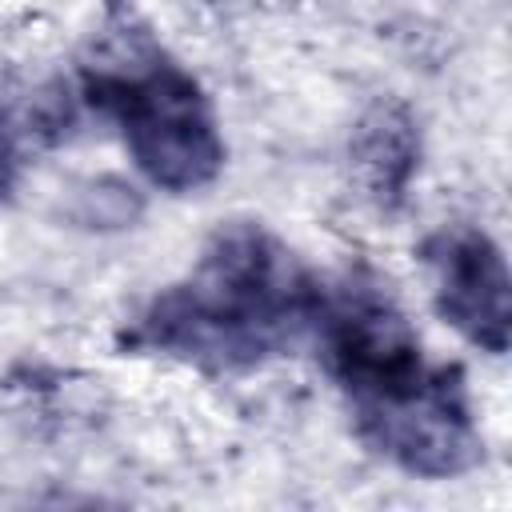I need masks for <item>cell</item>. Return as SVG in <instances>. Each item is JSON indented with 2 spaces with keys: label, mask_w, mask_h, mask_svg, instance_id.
I'll use <instances>...</instances> for the list:
<instances>
[{
  "label": "cell",
  "mask_w": 512,
  "mask_h": 512,
  "mask_svg": "<svg viewBox=\"0 0 512 512\" xmlns=\"http://www.w3.org/2000/svg\"><path fill=\"white\" fill-rule=\"evenodd\" d=\"M312 336L372 456L416 480H456L484 460L464 372L424 352L380 280L344 276L324 288Z\"/></svg>",
  "instance_id": "obj_1"
},
{
  "label": "cell",
  "mask_w": 512,
  "mask_h": 512,
  "mask_svg": "<svg viewBox=\"0 0 512 512\" xmlns=\"http://www.w3.org/2000/svg\"><path fill=\"white\" fill-rule=\"evenodd\" d=\"M324 284L264 224H220L196 264L128 324V348L212 376L252 372L316 328Z\"/></svg>",
  "instance_id": "obj_2"
},
{
  "label": "cell",
  "mask_w": 512,
  "mask_h": 512,
  "mask_svg": "<svg viewBox=\"0 0 512 512\" xmlns=\"http://www.w3.org/2000/svg\"><path fill=\"white\" fill-rule=\"evenodd\" d=\"M84 104L112 120L136 172L168 192L208 188L228 160L216 112L200 80L144 32H112L80 72Z\"/></svg>",
  "instance_id": "obj_3"
},
{
  "label": "cell",
  "mask_w": 512,
  "mask_h": 512,
  "mask_svg": "<svg viewBox=\"0 0 512 512\" xmlns=\"http://www.w3.org/2000/svg\"><path fill=\"white\" fill-rule=\"evenodd\" d=\"M436 316L476 352L504 356L512 344V272L504 248L480 224H440L420 240Z\"/></svg>",
  "instance_id": "obj_4"
},
{
  "label": "cell",
  "mask_w": 512,
  "mask_h": 512,
  "mask_svg": "<svg viewBox=\"0 0 512 512\" xmlns=\"http://www.w3.org/2000/svg\"><path fill=\"white\" fill-rule=\"evenodd\" d=\"M348 164L368 204L380 212L404 208L420 172V124L412 108L396 96L372 100L348 136Z\"/></svg>",
  "instance_id": "obj_5"
},
{
  "label": "cell",
  "mask_w": 512,
  "mask_h": 512,
  "mask_svg": "<svg viewBox=\"0 0 512 512\" xmlns=\"http://www.w3.org/2000/svg\"><path fill=\"white\" fill-rule=\"evenodd\" d=\"M20 184V148L12 140V132L0 124V200H8Z\"/></svg>",
  "instance_id": "obj_6"
}]
</instances>
